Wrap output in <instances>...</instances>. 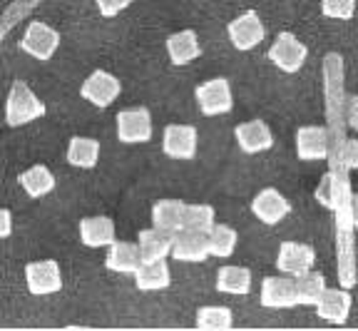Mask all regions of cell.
<instances>
[{"label":"cell","instance_id":"5","mask_svg":"<svg viewBox=\"0 0 358 331\" xmlns=\"http://www.w3.org/2000/svg\"><path fill=\"white\" fill-rule=\"evenodd\" d=\"M227 33H229L231 45L236 50H254L266 38V28H264L257 10H246L239 17H234L229 23V28H227Z\"/></svg>","mask_w":358,"mask_h":331},{"label":"cell","instance_id":"29","mask_svg":"<svg viewBox=\"0 0 358 331\" xmlns=\"http://www.w3.org/2000/svg\"><path fill=\"white\" fill-rule=\"evenodd\" d=\"M234 314L227 307H201L196 311V329H231Z\"/></svg>","mask_w":358,"mask_h":331},{"label":"cell","instance_id":"7","mask_svg":"<svg viewBox=\"0 0 358 331\" xmlns=\"http://www.w3.org/2000/svg\"><path fill=\"white\" fill-rule=\"evenodd\" d=\"M120 92H122V85H120V80L115 75L107 73V70H95L83 83V87H80V95L87 102H92L95 107H100V110L110 107L120 97Z\"/></svg>","mask_w":358,"mask_h":331},{"label":"cell","instance_id":"19","mask_svg":"<svg viewBox=\"0 0 358 331\" xmlns=\"http://www.w3.org/2000/svg\"><path fill=\"white\" fill-rule=\"evenodd\" d=\"M172 232L167 230H142L140 232V259L142 262H157V259H167L172 252Z\"/></svg>","mask_w":358,"mask_h":331},{"label":"cell","instance_id":"14","mask_svg":"<svg viewBox=\"0 0 358 331\" xmlns=\"http://www.w3.org/2000/svg\"><path fill=\"white\" fill-rule=\"evenodd\" d=\"M252 212L259 222H264V225H279L281 219L289 217L291 204L279 190L266 187V190H262L252 199Z\"/></svg>","mask_w":358,"mask_h":331},{"label":"cell","instance_id":"22","mask_svg":"<svg viewBox=\"0 0 358 331\" xmlns=\"http://www.w3.org/2000/svg\"><path fill=\"white\" fill-rule=\"evenodd\" d=\"M140 249L132 241H112L110 252H107V269L110 272H120V274H134V269L140 267Z\"/></svg>","mask_w":358,"mask_h":331},{"label":"cell","instance_id":"6","mask_svg":"<svg viewBox=\"0 0 358 331\" xmlns=\"http://www.w3.org/2000/svg\"><path fill=\"white\" fill-rule=\"evenodd\" d=\"M117 137L124 145H140L152 140V115L147 107H132L117 115Z\"/></svg>","mask_w":358,"mask_h":331},{"label":"cell","instance_id":"25","mask_svg":"<svg viewBox=\"0 0 358 331\" xmlns=\"http://www.w3.org/2000/svg\"><path fill=\"white\" fill-rule=\"evenodd\" d=\"M20 187L28 192V197L40 199V197L50 195L55 190V177H52V172L45 164H35V167L25 169L20 174Z\"/></svg>","mask_w":358,"mask_h":331},{"label":"cell","instance_id":"34","mask_svg":"<svg viewBox=\"0 0 358 331\" xmlns=\"http://www.w3.org/2000/svg\"><path fill=\"white\" fill-rule=\"evenodd\" d=\"M343 115H346V127L356 129V132H358V95L348 97L346 107H343Z\"/></svg>","mask_w":358,"mask_h":331},{"label":"cell","instance_id":"35","mask_svg":"<svg viewBox=\"0 0 358 331\" xmlns=\"http://www.w3.org/2000/svg\"><path fill=\"white\" fill-rule=\"evenodd\" d=\"M13 232V217L8 209H0V239H6V237H10Z\"/></svg>","mask_w":358,"mask_h":331},{"label":"cell","instance_id":"13","mask_svg":"<svg viewBox=\"0 0 358 331\" xmlns=\"http://www.w3.org/2000/svg\"><path fill=\"white\" fill-rule=\"evenodd\" d=\"M316 264V252H313L308 244H301V241H284L279 247V257H276V267L279 272L289 276H299L306 274V272L313 269Z\"/></svg>","mask_w":358,"mask_h":331},{"label":"cell","instance_id":"32","mask_svg":"<svg viewBox=\"0 0 358 331\" xmlns=\"http://www.w3.org/2000/svg\"><path fill=\"white\" fill-rule=\"evenodd\" d=\"M95 3H97V8H100L102 17H115V15H120L124 8H129L132 0H95Z\"/></svg>","mask_w":358,"mask_h":331},{"label":"cell","instance_id":"30","mask_svg":"<svg viewBox=\"0 0 358 331\" xmlns=\"http://www.w3.org/2000/svg\"><path fill=\"white\" fill-rule=\"evenodd\" d=\"M182 227H187V230L209 232L214 227V209L209 207V204H185Z\"/></svg>","mask_w":358,"mask_h":331},{"label":"cell","instance_id":"16","mask_svg":"<svg viewBox=\"0 0 358 331\" xmlns=\"http://www.w3.org/2000/svg\"><path fill=\"white\" fill-rule=\"evenodd\" d=\"M296 155H299V160H303V162L326 160V155H329V132H326V127H316V125L299 127Z\"/></svg>","mask_w":358,"mask_h":331},{"label":"cell","instance_id":"20","mask_svg":"<svg viewBox=\"0 0 358 331\" xmlns=\"http://www.w3.org/2000/svg\"><path fill=\"white\" fill-rule=\"evenodd\" d=\"M80 239L85 247H110L115 241V222L110 217H85L80 222Z\"/></svg>","mask_w":358,"mask_h":331},{"label":"cell","instance_id":"8","mask_svg":"<svg viewBox=\"0 0 358 331\" xmlns=\"http://www.w3.org/2000/svg\"><path fill=\"white\" fill-rule=\"evenodd\" d=\"M20 48L35 60H50L60 48V33L45 23H30L20 40Z\"/></svg>","mask_w":358,"mask_h":331},{"label":"cell","instance_id":"27","mask_svg":"<svg viewBox=\"0 0 358 331\" xmlns=\"http://www.w3.org/2000/svg\"><path fill=\"white\" fill-rule=\"evenodd\" d=\"M207 241H209V257L227 259L234 254L239 234H236V230H231V227H227V225H214L212 230L207 232Z\"/></svg>","mask_w":358,"mask_h":331},{"label":"cell","instance_id":"1","mask_svg":"<svg viewBox=\"0 0 358 331\" xmlns=\"http://www.w3.org/2000/svg\"><path fill=\"white\" fill-rule=\"evenodd\" d=\"M324 90H326V132H329V172L321 177L313 197L321 207L331 209L336 217V259H338V281L343 289L358 284V264H356V244H353L351 219V169L343 162V142H346V92H343V57L338 52H329L324 57Z\"/></svg>","mask_w":358,"mask_h":331},{"label":"cell","instance_id":"31","mask_svg":"<svg viewBox=\"0 0 358 331\" xmlns=\"http://www.w3.org/2000/svg\"><path fill=\"white\" fill-rule=\"evenodd\" d=\"M358 0H321V13L331 20H351Z\"/></svg>","mask_w":358,"mask_h":331},{"label":"cell","instance_id":"2","mask_svg":"<svg viewBox=\"0 0 358 331\" xmlns=\"http://www.w3.org/2000/svg\"><path fill=\"white\" fill-rule=\"evenodd\" d=\"M45 115V105L33 95L25 83H13L10 92H8L6 100V122L8 127H22V125L33 122V120L43 118Z\"/></svg>","mask_w":358,"mask_h":331},{"label":"cell","instance_id":"28","mask_svg":"<svg viewBox=\"0 0 358 331\" xmlns=\"http://www.w3.org/2000/svg\"><path fill=\"white\" fill-rule=\"evenodd\" d=\"M296 279V297L299 307H313L326 289V276L321 272H306V274L294 276Z\"/></svg>","mask_w":358,"mask_h":331},{"label":"cell","instance_id":"23","mask_svg":"<svg viewBox=\"0 0 358 331\" xmlns=\"http://www.w3.org/2000/svg\"><path fill=\"white\" fill-rule=\"evenodd\" d=\"M182 219H185V202L179 199H159L152 207V227L157 230L177 232L182 230Z\"/></svg>","mask_w":358,"mask_h":331},{"label":"cell","instance_id":"17","mask_svg":"<svg viewBox=\"0 0 358 331\" xmlns=\"http://www.w3.org/2000/svg\"><path fill=\"white\" fill-rule=\"evenodd\" d=\"M234 137L246 155H259V152H266L274 145V135H271V129L264 120H249V122L239 125L234 129Z\"/></svg>","mask_w":358,"mask_h":331},{"label":"cell","instance_id":"3","mask_svg":"<svg viewBox=\"0 0 358 331\" xmlns=\"http://www.w3.org/2000/svg\"><path fill=\"white\" fill-rule=\"evenodd\" d=\"M196 105H199V113L207 115V118H217V115L231 113L234 107V97H231V85L227 78H214L201 83L194 90Z\"/></svg>","mask_w":358,"mask_h":331},{"label":"cell","instance_id":"18","mask_svg":"<svg viewBox=\"0 0 358 331\" xmlns=\"http://www.w3.org/2000/svg\"><path fill=\"white\" fill-rule=\"evenodd\" d=\"M134 284L142 292H162L167 289L172 274H169V267L164 259H157V262H140V267L134 269Z\"/></svg>","mask_w":358,"mask_h":331},{"label":"cell","instance_id":"4","mask_svg":"<svg viewBox=\"0 0 358 331\" xmlns=\"http://www.w3.org/2000/svg\"><path fill=\"white\" fill-rule=\"evenodd\" d=\"M308 57V48L303 45L296 35L279 33L274 45L268 48V60L274 62L281 73H299Z\"/></svg>","mask_w":358,"mask_h":331},{"label":"cell","instance_id":"24","mask_svg":"<svg viewBox=\"0 0 358 331\" xmlns=\"http://www.w3.org/2000/svg\"><path fill=\"white\" fill-rule=\"evenodd\" d=\"M100 160V142L92 137H73L67 145V162L80 169H92Z\"/></svg>","mask_w":358,"mask_h":331},{"label":"cell","instance_id":"12","mask_svg":"<svg viewBox=\"0 0 358 331\" xmlns=\"http://www.w3.org/2000/svg\"><path fill=\"white\" fill-rule=\"evenodd\" d=\"M262 307L266 309H291L299 307L296 279L294 276H266L262 281Z\"/></svg>","mask_w":358,"mask_h":331},{"label":"cell","instance_id":"36","mask_svg":"<svg viewBox=\"0 0 358 331\" xmlns=\"http://www.w3.org/2000/svg\"><path fill=\"white\" fill-rule=\"evenodd\" d=\"M351 219H353V227L358 230V195H353V202H351Z\"/></svg>","mask_w":358,"mask_h":331},{"label":"cell","instance_id":"15","mask_svg":"<svg viewBox=\"0 0 358 331\" xmlns=\"http://www.w3.org/2000/svg\"><path fill=\"white\" fill-rule=\"evenodd\" d=\"M351 292L348 289H329L326 286L324 294L319 297V302L313 304L316 307V314H319V319L329 321V324H346L348 321V314H351Z\"/></svg>","mask_w":358,"mask_h":331},{"label":"cell","instance_id":"21","mask_svg":"<svg viewBox=\"0 0 358 331\" xmlns=\"http://www.w3.org/2000/svg\"><path fill=\"white\" fill-rule=\"evenodd\" d=\"M167 52H169V60L182 68V65H189L192 60L201 55V48H199V38H196L194 30H182V33H174L167 38Z\"/></svg>","mask_w":358,"mask_h":331},{"label":"cell","instance_id":"11","mask_svg":"<svg viewBox=\"0 0 358 331\" xmlns=\"http://www.w3.org/2000/svg\"><path fill=\"white\" fill-rule=\"evenodd\" d=\"M172 254L177 262H204L209 257V241H207V232L199 230H177V237L172 239Z\"/></svg>","mask_w":358,"mask_h":331},{"label":"cell","instance_id":"9","mask_svg":"<svg viewBox=\"0 0 358 331\" xmlns=\"http://www.w3.org/2000/svg\"><path fill=\"white\" fill-rule=\"evenodd\" d=\"M25 279L28 289L35 297H48L62 289V274L55 259H45V262H33L25 267Z\"/></svg>","mask_w":358,"mask_h":331},{"label":"cell","instance_id":"33","mask_svg":"<svg viewBox=\"0 0 358 331\" xmlns=\"http://www.w3.org/2000/svg\"><path fill=\"white\" fill-rule=\"evenodd\" d=\"M343 162L348 169H358V140H348L343 142Z\"/></svg>","mask_w":358,"mask_h":331},{"label":"cell","instance_id":"10","mask_svg":"<svg viewBox=\"0 0 358 331\" xmlns=\"http://www.w3.org/2000/svg\"><path fill=\"white\" fill-rule=\"evenodd\" d=\"M196 142H199L196 127H192V125H169L164 129L162 150L172 160H194Z\"/></svg>","mask_w":358,"mask_h":331},{"label":"cell","instance_id":"26","mask_svg":"<svg viewBox=\"0 0 358 331\" xmlns=\"http://www.w3.org/2000/svg\"><path fill=\"white\" fill-rule=\"evenodd\" d=\"M217 289L224 294H249L252 289V272L246 267H222L217 274Z\"/></svg>","mask_w":358,"mask_h":331}]
</instances>
